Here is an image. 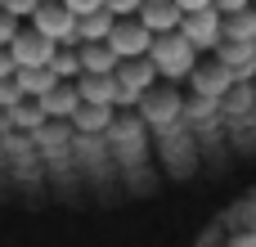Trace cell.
Instances as JSON below:
<instances>
[{
	"label": "cell",
	"instance_id": "1",
	"mask_svg": "<svg viewBox=\"0 0 256 247\" xmlns=\"http://www.w3.org/2000/svg\"><path fill=\"white\" fill-rule=\"evenodd\" d=\"M148 58H153L158 76H166V81H184V76L198 72V50H194V40H189L184 32L158 36L153 50H148Z\"/></svg>",
	"mask_w": 256,
	"mask_h": 247
},
{
	"label": "cell",
	"instance_id": "2",
	"mask_svg": "<svg viewBox=\"0 0 256 247\" xmlns=\"http://www.w3.org/2000/svg\"><path fill=\"white\" fill-rule=\"evenodd\" d=\"M32 27H36L40 36H50L54 45H68V50H76V45H81V36H76V14H72L63 0H45V4L36 9Z\"/></svg>",
	"mask_w": 256,
	"mask_h": 247
},
{
	"label": "cell",
	"instance_id": "3",
	"mask_svg": "<svg viewBox=\"0 0 256 247\" xmlns=\"http://www.w3.org/2000/svg\"><path fill=\"white\" fill-rule=\"evenodd\" d=\"M117 86H122V108L140 104V99L158 86L153 58H122V63H117Z\"/></svg>",
	"mask_w": 256,
	"mask_h": 247
},
{
	"label": "cell",
	"instance_id": "4",
	"mask_svg": "<svg viewBox=\"0 0 256 247\" xmlns=\"http://www.w3.org/2000/svg\"><path fill=\"white\" fill-rule=\"evenodd\" d=\"M180 32L194 40V50H198V54H202V50H220V40H225V14H220V9H198V14H184Z\"/></svg>",
	"mask_w": 256,
	"mask_h": 247
},
{
	"label": "cell",
	"instance_id": "5",
	"mask_svg": "<svg viewBox=\"0 0 256 247\" xmlns=\"http://www.w3.org/2000/svg\"><path fill=\"white\" fill-rule=\"evenodd\" d=\"M153 40H158V36H153L140 18H117V27H112V36H108V45H112L117 58H148Z\"/></svg>",
	"mask_w": 256,
	"mask_h": 247
},
{
	"label": "cell",
	"instance_id": "6",
	"mask_svg": "<svg viewBox=\"0 0 256 247\" xmlns=\"http://www.w3.org/2000/svg\"><path fill=\"white\" fill-rule=\"evenodd\" d=\"M9 50H14V58H18V68H50V58L58 54V45H54L50 36H40L36 27H22Z\"/></svg>",
	"mask_w": 256,
	"mask_h": 247
},
{
	"label": "cell",
	"instance_id": "7",
	"mask_svg": "<svg viewBox=\"0 0 256 247\" xmlns=\"http://www.w3.org/2000/svg\"><path fill=\"white\" fill-rule=\"evenodd\" d=\"M189 81H194V94H202V99H216V104H220V99H225V94L238 86V81H234V72H230L220 58H216V63H202V68H198Z\"/></svg>",
	"mask_w": 256,
	"mask_h": 247
},
{
	"label": "cell",
	"instance_id": "8",
	"mask_svg": "<svg viewBox=\"0 0 256 247\" xmlns=\"http://www.w3.org/2000/svg\"><path fill=\"white\" fill-rule=\"evenodd\" d=\"M140 104H144V108H140V117H144L148 126H171V122H180V108H184V104H180V94H176L171 86H166V90H158V86H153Z\"/></svg>",
	"mask_w": 256,
	"mask_h": 247
},
{
	"label": "cell",
	"instance_id": "9",
	"mask_svg": "<svg viewBox=\"0 0 256 247\" xmlns=\"http://www.w3.org/2000/svg\"><path fill=\"white\" fill-rule=\"evenodd\" d=\"M140 22H144L153 36H171V32H180V22H184V9H180L176 0H144V9H140Z\"/></svg>",
	"mask_w": 256,
	"mask_h": 247
},
{
	"label": "cell",
	"instance_id": "10",
	"mask_svg": "<svg viewBox=\"0 0 256 247\" xmlns=\"http://www.w3.org/2000/svg\"><path fill=\"white\" fill-rule=\"evenodd\" d=\"M216 58L234 72V81H238V86H248V81L256 76V45H248V40H220Z\"/></svg>",
	"mask_w": 256,
	"mask_h": 247
},
{
	"label": "cell",
	"instance_id": "11",
	"mask_svg": "<svg viewBox=\"0 0 256 247\" xmlns=\"http://www.w3.org/2000/svg\"><path fill=\"white\" fill-rule=\"evenodd\" d=\"M76 90H81V99H86V104L122 108V86H117V72H112V76H94V72H86V76L76 81Z\"/></svg>",
	"mask_w": 256,
	"mask_h": 247
},
{
	"label": "cell",
	"instance_id": "12",
	"mask_svg": "<svg viewBox=\"0 0 256 247\" xmlns=\"http://www.w3.org/2000/svg\"><path fill=\"white\" fill-rule=\"evenodd\" d=\"M40 108L50 112V122H72L76 108H81V90H76V81H58V86L40 99Z\"/></svg>",
	"mask_w": 256,
	"mask_h": 247
},
{
	"label": "cell",
	"instance_id": "13",
	"mask_svg": "<svg viewBox=\"0 0 256 247\" xmlns=\"http://www.w3.org/2000/svg\"><path fill=\"white\" fill-rule=\"evenodd\" d=\"M76 54H81V76L86 72H94V76H112L117 72V54H112V45L108 40H86V45H76Z\"/></svg>",
	"mask_w": 256,
	"mask_h": 247
},
{
	"label": "cell",
	"instance_id": "14",
	"mask_svg": "<svg viewBox=\"0 0 256 247\" xmlns=\"http://www.w3.org/2000/svg\"><path fill=\"white\" fill-rule=\"evenodd\" d=\"M112 117H117V108H104V104H86V99H81V108H76V117H72L68 126L81 130V135H99V130L112 126Z\"/></svg>",
	"mask_w": 256,
	"mask_h": 247
},
{
	"label": "cell",
	"instance_id": "15",
	"mask_svg": "<svg viewBox=\"0 0 256 247\" xmlns=\"http://www.w3.org/2000/svg\"><path fill=\"white\" fill-rule=\"evenodd\" d=\"M14 81H18V90H22V99H45V94L58 86V76H54L50 68H18Z\"/></svg>",
	"mask_w": 256,
	"mask_h": 247
},
{
	"label": "cell",
	"instance_id": "16",
	"mask_svg": "<svg viewBox=\"0 0 256 247\" xmlns=\"http://www.w3.org/2000/svg\"><path fill=\"white\" fill-rule=\"evenodd\" d=\"M112 27H117V14H112V9H99V14L76 18V36H81V45H86V40H108Z\"/></svg>",
	"mask_w": 256,
	"mask_h": 247
},
{
	"label": "cell",
	"instance_id": "17",
	"mask_svg": "<svg viewBox=\"0 0 256 247\" xmlns=\"http://www.w3.org/2000/svg\"><path fill=\"white\" fill-rule=\"evenodd\" d=\"M9 112H14V126H18L22 135H36V130H40L45 122H50V112L40 108V99H18V104H14Z\"/></svg>",
	"mask_w": 256,
	"mask_h": 247
},
{
	"label": "cell",
	"instance_id": "18",
	"mask_svg": "<svg viewBox=\"0 0 256 247\" xmlns=\"http://www.w3.org/2000/svg\"><path fill=\"white\" fill-rule=\"evenodd\" d=\"M225 40H248V45H256V4L225 18Z\"/></svg>",
	"mask_w": 256,
	"mask_h": 247
},
{
	"label": "cell",
	"instance_id": "19",
	"mask_svg": "<svg viewBox=\"0 0 256 247\" xmlns=\"http://www.w3.org/2000/svg\"><path fill=\"white\" fill-rule=\"evenodd\" d=\"M50 72H54L58 81H81V54L68 50V45H58V54L50 58Z\"/></svg>",
	"mask_w": 256,
	"mask_h": 247
},
{
	"label": "cell",
	"instance_id": "20",
	"mask_svg": "<svg viewBox=\"0 0 256 247\" xmlns=\"http://www.w3.org/2000/svg\"><path fill=\"white\" fill-rule=\"evenodd\" d=\"M18 32H22V18H14V14H4V9H0V45H4V50L18 40Z\"/></svg>",
	"mask_w": 256,
	"mask_h": 247
},
{
	"label": "cell",
	"instance_id": "21",
	"mask_svg": "<svg viewBox=\"0 0 256 247\" xmlns=\"http://www.w3.org/2000/svg\"><path fill=\"white\" fill-rule=\"evenodd\" d=\"M36 9H40V0H4V14H14V18H36Z\"/></svg>",
	"mask_w": 256,
	"mask_h": 247
},
{
	"label": "cell",
	"instance_id": "22",
	"mask_svg": "<svg viewBox=\"0 0 256 247\" xmlns=\"http://www.w3.org/2000/svg\"><path fill=\"white\" fill-rule=\"evenodd\" d=\"M22 99V90H18V81L14 76H0V108H14Z\"/></svg>",
	"mask_w": 256,
	"mask_h": 247
},
{
	"label": "cell",
	"instance_id": "23",
	"mask_svg": "<svg viewBox=\"0 0 256 247\" xmlns=\"http://www.w3.org/2000/svg\"><path fill=\"white\" fill-rule=\"evenodd\" d=\"M108 9H112L117 18H140V9H144V0H108Z\"/></svg>",
	"mask_w": 256,
	"mask_h": 247
},
{
	"label": "cell",
	"instance_id": "24",
	"mask_svg": "<svg viewBox=\"0 0 256 247\" xmlns=\"http://www.w3.org/2000/svg\"><path fill=\"white\" fill-rule=\"evenodd\" d=\"M76 18H86V14H99V9H108V0H63Z\"/></svg>",
	"mask_w": 256,
	"mask_h": 247
},
{
	"label": "cell",
	"instance_id": "25",
	"mask_svg": "<svg viewBox=\"0 0 256 247\" xmlns=\"http://www.w3.org/2000/svg\"><path fill=\"white\" fill-rule=\"evenodd\" d=\"M256 0H216V9H220V14H225V18H230V14H243V9H252Z\"/></svg>",
	"mask_w": 256,
	"mask_h": 247
},
{
	"label": "cell",
	"instance_id": "26",
	"mask_svg": "<svg viewBox=\"0 0 256 247\" xmlns=\"http://www.w3.org/2000/svg\"><path fill=\"white\" fill-rule=\"evenodd\" d=\"M14 72H18V58H14V50L0 45V76H14Z\"/></svg>",
	"mask_w": 256,
	"mask_h": 247
},
{
	"label": "cell",
	"instance_id": "27",
	"mask_svg": "<svg viewBox=\"0 0 256 247\" xmlns=\"http://www.w3.org/2000/svg\"><path fill=\"white\" fill-rule=\"evenodd\" d=\"M184 14H198V9H216V0H176Z\"/></svg>",
	"mask_w": 256,
	"mask_h": 247
},
{
	"label": "cell",
	"instance_id": "28",
	"mask_svg": "<svg viewBox=\"0 0 256 247\" xmlns=\"http://www.w3.org/2000/svg\"><path fill=\"white\" fill-rule=\"evenodd\" d=\"M14 130H18V126H14V112H9V108H0V140H4V135H14Z\"/></svg>",
	"mask_w": 256,
	"mask_h": 247
},
{
	"label": "cell",
	"instance_id": "29",
	"mask_svg": "<svg viewBox=\"0 0 256 247\" xmlns=\"http://www.w3.org/2000/svg\"><path fill=\"white\" fill-rule=\"evenodd\" d=\"M0 9H4V0H0Z\"/></svg>",
	"mask_w": 256,
	"mask_h": 247
},
{
	"label": "cell",
	"instance_id": "30",
	"mask_svg": "<svg viewBox=\"0 0 256 247\" xmlns=\"http://www.w3.org/2000/svg\"><path fill=\"white\" fill-rule=\"evenodd\" d=\"M40 4H45V0H40Z\"/></svg>",
	"mask_w": 256,
	"mask_h": 247
}]
</instances>
